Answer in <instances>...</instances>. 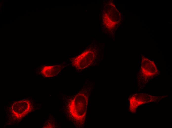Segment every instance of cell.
<instances>
[{
  "label": "cell",
  "instance_id": "1",
  "mask_svg": "<svg viewBox=\"0 0 172 128\" xmlns=\"http://www.w3.org/2000/svg\"><path fill=\"white\" fill-rule=\"evenodd\" d=\"M89 92L85 90L64 98V112L67 117L77 128H82L85 121Z\"/></svg>",
  "mask_w": 172,
  "mask_h": 128
},
{
  "label": "cell",
  "instance_id": "2",
  "mask_svg": "<svg viewBox=\"0 0 172 128\" xmlns=\"http://www.w3.org/2000/svg\"><path fill=\"white\" fill-rule=\"evenodd\" d=\"M95 58L94 53L90 49L86 50L71 59L73 66L78 69H85L91 65Z\"/></svg>",
  "mask_w": 172,
  "mask_h": 128
},
{
  "label": "cell",
  "instance_id": "3",
  "mask_svg": "<svg viewBox=\"0 0 172 128\" xmlns=\"http://www.w3.org/2000/svg\"><path fill=\"white\" fill-rule=\"evenodd\" d=\"M31 109L30 101L28 100H22L14 102L12 106L11 111L13 117L20 120L25 116Z\"/></svg>",
  "mask_w": 172,
  "mask_h": 128
},
{
  "label": "cell",
  "instance_id": "4",
  "mask_svg": "<svg viewBox=\"0 0 172 128\" xmlns=\"http://www.w3.org/2000/svg\"><path fill=\"white\" fill-rule=\"evenodd\" d=\"M62 64L44 65L41 69V74L45 77H53L58 74L63 68Z\"/></svg>",
  "mask_w": 172,
  "mask_h": 128
}]
</instances>
